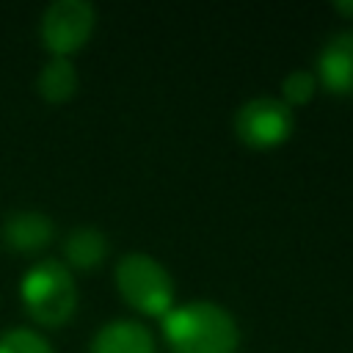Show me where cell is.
<instances>
[{"mask_svg":"<svg viewBox=\"0 0 353 353\" xmlns=\"http://www.w3.org/2000/svg\"><path fill=\"white\" fill-rule=\"evenodd\" d=\"M163 331L174 353H234L240 339L234 317L212 301L171 306Z\"/></svg>","mask_w":353,"mask_h":353,"instance_id":"cell-1","label":"cell"},{"mask_svg":"<svg viewBox=\"0 0 353 353\" xmlns=\"http://www.w3.org/2000/svg\"><path fill=\"white\" fill-rule=\"evenodd\" d=\"M22 303L28 314L41 325H61L74 314L77 287L72 270L55 259L33 265L22 279Z\"/></svg>","mask_w":353,"mask_h":353,"instance_id":"cell-2","label":"cell"},{"mask_svg":"<svg viewBox=\"0 0 353 353\" xmlns=\"http://www.w3.org/2000/svg\"><path fill=\"white\" fill-rule=\"evenodd\" d=\"M116 284L124 301L143 314H168L174 303V281L168 270L149 254L132 251L116 265Z\"/></svg>","mask_w":353,"mask_h":353,"instance_id":"cell-3","label":"cell"},{"mask_svg":"<svg viewBox=\"0 0 353 353\" xmlns=\"http://www.w3.org/2000/svg\"><path fill=\"white\" fill-rule=\"evenodd\" d=\"M292 110L284 99L276 97H256L240 105L234 113V132L251 149H270L290 138L292 132Z\"/></svg>","mask_w":353,"mask_h":353,"instance_id":"cell-4","label":"cell"},{"mask_svg":"<svg viewBox=\"0 0 353 353\" xmlns=\"http://www.w3.org/2000/svg\"><path fill=\"white\" fill-rule=\"evenodd\" d=\"M94 30V8L85 0H55L41 17V39L55 58L77 52Z\"/></svg>","mask_w":353,"mask_h":353,"instance_id":"cell-5","label":"cell"},{"mask_svg":"<svg viewBox=\"0 0 353 353\" xmlns=\"http://www.w3.org/2000/svg\"><path fill=\"white\" fill-rule=\"evenodd\" d=\"M320 83L331 94H353V30L334 33L317 55Z\"/></svg>","mask_w":353,"mask_h":353,"instance_id":"cell-6","label":"cell"},{"mask_svg":"<svg viewBox=\"0 0 353 353\" xmlns=\"http://www.w3.org/2000/svg\"><path fill=\"white\" fill-rule=\"evenodd\" d=\"M52 234H55L52 221L44 212H36V210L11 212L3 221V229H0V237H3L6 248L19 251V254H33V251L44 248L52 240Z\"/></svg>","mask_w":353,"mask_h":353,"instance_id":"cell-7","label":"cell"},{"mask_svg":"<svg viewBox=\"0 0 353 353\" xmlns=\"http://www.w3.org/2000/svg\"><path fill=\"white\" fill-rule=\"evenodd\" d=\"M91 353H154V339L138 320H113L97 331Z\"/></svg>","mask_w":353,"mask_h":353,"instance_id":"cell-8","label":"cell"},{"mask_svg":"<svg viewBox=\"0 0 353 353\" xmlns=\"http://www.w3.org/2000/svg\"><path fill=\"white\" fill-rule=\"evenodd\" d=\"M105 254H108V237L94 226L72 229L69 237L63 240V256L69 268L91 270L105 259Z\"/></svg>","mask_w":353,"mask_h":353,"instance_id":"cell-9","label":"cell"},{"mask_svg":"<svg viewBox=\"0 0 353 353\" xmlns=\"http://www.w3.org/2000/svg\"><path fill=\"white\" fill-rule=\"evenodd\" d=\"M36 88L47 102H63L77 91V72L69 58H52L41 66Z\"/></svg>","mask_w":353,"mask_h":353,"instance_id":"cell-10","label":"cell"},{"mask_svg":"<svg viewBox=\"0 0 353 353\" xmlns=\"http://www.w3.org/2000/svg\"><path fill=\"white\" fill-rule=\"evenodd\" d=\"M0 353H52V347L30 328H11L0 334Z\"/></svg>","mask_w":353,"mask_h":353,"instance_id":"cell-11","label":"cell"},{"mask_svg":"<svg viewBox=\"0 0 353 353\" xmlns=\"http://www.w3.org/2000/svg\"><path fill=\"white\" fill-rule=\"evenodd\" d=\"M314 88H317V77L312 72H306V69L290 72L284 77V83H281L284 105H303V102H309L312 94H314Z\"/></svg>","mask_w":353,"mask_h":353,"instance_id":"cell-12","label":"cell"},{"mask_svg":"<svg viewBox=\"0 0 353 353\" xmlns=\"http://www.w3.org/2000/svg\"><path fill=\"white\" fill-rule=\"evenodd\" d=\"M334 8H336L339 14H345V17H353V0H336Z\"/></svg>","mask_w":353,"mask_h":353,"instance_id":"cell-13","label":"cell"}]
</instances>
